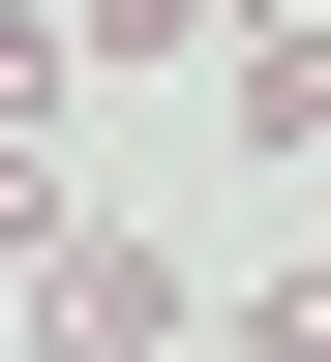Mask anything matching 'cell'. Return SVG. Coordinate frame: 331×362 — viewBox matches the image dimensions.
Listing matches in <instances>:
<instances>
[{"instance_id":"obj_1","label":"cell","mask_w":331,"mask_h":362,"mask_svg":"<svg viewBox=\"0 0 331 362\" xmlns=\"http://www.w3.org/2000/svg\"><path fill=\"white\" fill-rule=\"evenodd\" d=\"M181 332H211L181 242H61V272H30V362H181Z\"/></svg>"},{"instance_id":"obj_2","label":"cell","mask_w":331,"mask_h":362,"mask_svg":"<svg viewBox=\"0 0 331 362\" xmlns=\"http://www.w3.org/2000/svg\"><path fill=\"white\" fill-rule=\"evenodd\" d=\"M211 121H241V151H331V0H271L241 61H211Z\"/></svg>"},{"instance_id":"obj_3","label":"cell","mask_w":331,"mask_h":362,"mask_svg":"<svg viewBox=\"0 0 331 362\" xmlns=\"http://www.w3.org/2000/svg\"><path fill=\"white\" fill-rule=\"evenodd\" d=\"M61 242H90V211H61V121H0V302H30Z\"/></svg>"},{"instance_id":"obj_4","label":"cell","mask_w":331,"mask_h":362,"mask_svg":"<svg viewBox=\"0 0 331 362\" xmlns=\"http://www.w3.org/2000/svg\"><path fill=\"white\" fill-rule=\"evenodd\" d=\"M61 90H90V30H61V0H0V121H61Z\"/></svg>"},{"instance_id":"obj_5","label":"cell","mask_w":331,"mask_h":362,"mask_svg":"<svg viewBox=\"0 0 331 362\" xmlns=\"http://www.w3.org/2000/svg\"><path fill=\"white\" fill-rule=\"evenodd\" d=\"M241 362H331V242H301V272H271V302H241Z\"/></svg>"}]
</instances>
